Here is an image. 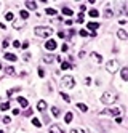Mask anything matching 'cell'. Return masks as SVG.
<instances>
[{
    "instance_id": "cell-9",
    "label": "cell",
    "mask_w": 128,
    "mask_h": 133,
    "mask_svg": "<svg viewBox=\"0 0 128 133\" xmlns=\"http://www.w3.org/2000/svg\"><path fill=\"white\" fill-rule=\"evenodd\" d=\"M26 6L29 10H35L37 8V2H34V0H26Z\"/></svg>"
},
{
    "instance_id": "cell-44",
    "label": "cell",
    "mask_w": 128,
    "mask_h": 133,
    "mask_svg": "<svg viewBox=\"0 0 128 133\" xmlns=\"http://www.w3.org/2000/svg\"><path fill=\"white\" fill-rule=\"evenodd\" d=\"M0 69H3V66H2V63H0Z\"/></svg>"
},
{
    "instance_id": "cell-22",
    "label": "cell",
    "mask_w": 128,
    "mask_h": 133,
    "mask_svg": "<svg viewBox=\"0 0 128 133\" xmlns=\"http://www.w3.org/2000/svg\"><path fill=\"white\" fill-rule=\"evenodd\" d=\"M5 72L8 75H13L15 74V67H13V66H8V67H5Z\"/></svg>"
},
{
    "instance_id": "cell-26",
    "label": "cell",
    "mask_w": 128,
    "mask_h": 133,
    "mask_svg": "<svg viewBox=\"0 0 128 133\" xmlns=\"http://www.w3.org/2000/svg\"><path fill=\"white\" fill-rule=\"evenodd\" d=\"M88 15H90L91 18H98V16H99V11H98V10H90Z\"/></svg>"
},
{
    "instance_id": "cell-21",
    "label": "cell",
    "mask_w": 128,
    "mask_h": 133,
    "mask_svg": "<svg viewBox=\"0 0 128 133\" xmlns=\"http://www.w3.org/2000/svg\"><path fill=\"white\" fill-rule=\"evenodd\" d=\"M5 19L6 21H15V15H13L11 11H8V13L5 15Z\"/></svg>"
},
{
    "instance_id": "cell-8",
    "label": "cell",
    "mask_w": 128,
    "mask_h": 133,
    "mask_svg": "<svg viewBox=\"0 0 128 133\" xmlns=\"http://www.w3.org/2000/svg\"><path fill=\"white\" fill-rule=\"evenodd\" d=\"M117 35H118V39H120V40H127V39H128V34L123 31V29H118V31H117Z\"/></svg>"
},
{
    "instance_id": "cell-25",
    "label": "cell",
    "mask_w": 128,
    "mask_h": 133,
    "mask_svg": "<svg viewBox=\"0 0 128 133\" xmlns=\"http://www.w3.org/2000/svg\"><path fill=\"white\" fill-rule=\"evenodd\" d=\"M32 125H34V127H42V122H40V120H38V119H32Z\"/></svg>"
},
{
    "instance_id": "cell-2",
    "label": "cell",
    "mask_w": 128,
    "mask_h": 133,
    "mask_svg": "<svg viewBox=\"0 0 128 133\" xmlns=\"http://www.w3.org/2000/svg\"><path fill=\"white\" fill-rule=\"evenodd\" d=\"M61 87H63L64 90H70V88H74L75 87V80L72 75H64L63 79H61Z\"/></svg>"
},
{
    "instance_id": "cell-34",
    "label": "cell",
    "mask_w": 128,
    "mask_h": 133,
    "mask_svg": "<svg viewBox=\"0 0 128 133\" xmlns=\"http://www.w3.org/2000/svg\"><path fill=\"white\" fill-rule=\"evenodd\" d=\"M2 120H3V123H10V122H11V117H8V116H5V117L2 119Z\"/></svg>"
},
{
    "instance_id": "cell-19",
    "label": "cell",
    "mask_w": 128,
    "mask_h": 133,
    "mask_svg": "<svg viewBox=\"0 0 128 133\" xmlns=\"http://www.w3.org/2000/svg\"><path fill=\"white\" fill-rule=\"evenodd\" d=\"M77 107H79L82 112H86V111H88V106H86V104H83V103H77Z\"/></svg>"
},
{
    "instance_id": "cell-35",
    "label": "cell",
    "mask_w": 128,
    "mask_h": 133,
    "mask_svg": "<svg viewBox=\"0 0 128 133\" xmlns=\"http://www.w3.org/2000/svg\"><path fill=\"white\" fill-rule=\"evenodd\" d=\"M22 59H24V61H29V59H31V55H29V53H24V55H22Z\"/></svg>"
},
{
    "instance_id": "cell-14",
    "label": "cell",
    "mask_w": 128,
    "mask_h": 133,
    "mask_svg": "<svg viewBox=\"0 0 128 133\" xmlns=\"http://www.w3.org/2000/svg\"><path fill=\"white\" fill-rule=\"evenodd\" d=\"M86 27H88L90 31H93V32H95L96 29L99 27V24H98V22H88V24H86Z\"/></svg>"
},
{
    "instance_id": "cell-17",
    "label": "cell",
    "mask_w": 128,
    "mask_h": 133,
    "mask_svg": "<svg viewBox=\"0 0 128 133\" xmlns=\"http://www.w3.org/2000/svg\"><path fill=\"white\" fill-rule=\"evenodd\" d=\"M43 61H45V63H53L54 56L53 55H45V56H43Z\"/></svg>"
},
{
    "instance_id": "cell-7",
    "label": "cell",
    "mask_w": 128,
    "mask_h": 133,
    "mask_svg": "<svg viewBox=\"0 0 128 133\" xmlns=\"http://www.w3.org/2000/svg\"><path fill=\"white\" fill-rule=\"evenodd\" d=\"M48 132H50V133H64V132H63V128L59 127V125H56V123H54V125H50Z\"/></svg>"
},
{
    "instance_id": "cell-41",
    "label": "cell",
    "mask_w": 128,
    "mask_h": 133,
    "mask_svg": "<svg viewBox=\"0 0 128 133\" xmlns=\"http://www.w3.org/2000/svg\"><path fill=\"white\" fill-rule=\"evenodd\" d=\"M21 47H22V48H24V50H26V48H27V47H29V42H24V43H22V45H21Z\"/></svg>"
},
{
    "instance_id": "cell-37",
    "label": "cell",
    "mask_w": 128,
    "mask_h": 133,
    "mask_svg": "<svg viewBox=\"0 0 128 133\" xmlns=\"http://www.w3.org/2000/svg\"><path fill=\"white\" fill-rule=\"evenodd\" d=\"M13 47H16V48H18V47H21V43L18 42V40H15V42H13Z\"/></svg>"
},
{
    "instance_id": "cell-11",
    "label": "cell",
    "mask_w": 128,
    "mask_h": 133,
    "mask_svg": "<svg viewBox=\"0 0 128 133\" xmlns=\"http://www.w3.org/2000/svg\"><path fill=\"white\" fill-rule=\"evenodd\" d=\"M37 109H38V111H45V109H47V101L40 100V101L37 103Z\"/></svg>"
},
{
    "instance_id": "cell-23",
    "label": "cell",
    "mask_w": 128,
    "mask_h": 133,
    "mask_svg": "<svg viewBox=\"0 0 128 133\" xmlns=\"http://www.w3.org/2000/svg\"><path fill=\"white\" fill-rule=\"evenodd\" d=\"M10 109V103H2L0 104V111H8Z\"/></svg>"
},
{
    "instance_id": "cell-18",
    "label": "cell",
    "mask_w": 128,
    "mask_h": 133,
    "mask_svg": "<svg viewBox=\"0 0 128 133\" xmlns=\"http://www.w3.org/2000/svg\"><path fill=\"white\" fill-rule=\"evenodd\" d=\"M72 119H74L72 112H67V114L64 116V120H66V123H70V122H72Z\"/></svg>"
},
{
    "instance_id": "cell-32",
    "label": "cell",
    "mask_w": 128,
    "mask_h": 133,
    "mask_svg": "<svg viewBox=\"0 0 128 133\" xmlns=\"http://www.w3.org/2000/svg\"><path fill=\"white\" fill-rule=\"evenodd\" d=\"M79 34L82 35V37H88V31H85V29H82V31H80Z\"/></svg>"
},
{
    "instance_id": "cell-45",
    "label": "cell",
    "mask_w": 128,
    "mask_h": 133,
    "mask_svg": "<svg viewBox=\"0 0 128 133\" xmlns=\"http://www.w3.org/2000/svg\"><path fill=\"white\" fill-rule=\"evenodd\" d=\"M0 133H5V132H3V130H0Z\"/></svg>"
},
{
    "instance_id": "cell-42",
    "label": "cell",
    "mask_w": 128,
    "mask_h": 133,
    "mask_svg": "<svg viewBox=\"0 0 128 133\" xmlns=\"http://www.w3.org/2000/svg\"><path fill=\"white\" fill-rule=\"evenodd\" d=\"M13 91H15V90H8V91H6V95L11 98V96H13Z\"/></svg>"
},
{
    "instance_id": "cell-1",
    "label": "cell",
    "mask_w": 128,
    "mask_h": 133,
    "mask_svg": "<svg viewBox=\"0 0 128 133\" xmlns=\"http://www.w3.org/2000/svg\"><path fill=\"white\" fill-rule=\"evenodd\" d=\"M34 32H35V35H38V37H50L51 34H53V29L51 27H48V26H38L34 29Z\"/></svg>"
},
{
    "instance_id": "cell-3",
    "label": "cell",
    "mask_w": 128,
    "mask_h": 133,
    "mask_svg": "<svg viewBox=\"0 0 128 133\" xmlns=\"http://www.w3.org/2000/svg\"><path fill=\"white\" fill-rule=\"evenodd\" d=\"M115 100H117V95H115L114 91H106V93H102V96H101V101L104 103V104H112V103H115Z\"/></svg>"
},
{
    "instance_id": "cell-13",
    "label": "cell",
    "mask_w": 128,
    "mask_h": 133,
    "mask_svg": "<svg viewBox=\"0 0 128 133\" xmlns=\"http://www.w3.org/2000/svg\"><path fill=\"white\" fill-rule=\"evenodd\" d=\"M18 103H19L22 107H27V106H29V101H27L26 98H22V96H19V98H18Z\"/></svg>"
},
{
    "instance_id": "cell-15",
    "label": "cell",
    "mask_w": 128,
    "mask_h": 133,
    "mask_svg": "<svg viewBox=\"0 0 128 133\" xmlns=\"http://www.w3.org/2000/svg\"><path fill=\"white\" fill-rule=\"evenodd\" d=\"M5 59H8V61H13V63H15L16 59V55H13V53H5Z\"/></svg>"
},
{
    "instance_id": "cell-31",
    "label": "cell",
    "mask_w": 128,
    "mask_h": 133,
    "mask_svg": "<svg viewBox=\"0 0 128 133\" xmlns=\"http://www.w3.org/2000/svg\"><path fill=\"white\" fill-rule=\"evenodd\" d=\"M112 16H114V13H112L111 10H106V11H104V18H112Z\"/></svg>"
},
{
    "instance_id": "cell-29",
    "label": "cell",
    "mask_w": 128,
    "mask_h": 133,
    "mask_svg": "<svg viewBox=\"0 0 128 133\" xmlns=\"http://www.w3.org/2000/svg\"><path fill=\"white\" fill-rule=\"evenodd\" d=\"M61 98H63V100H64V101H66V103H69V101H70L69 95H66V93H64V91H63V93H61Z\"/></svg>"
},
{
    "instance_id": "cell-43",
    "label": "cell",
    "mask_w": 128,
    "mask_h": 133,
    "mask_svg": "<svg viewBox=\"0 0 128 133\" xmlns=\"http://www.w3.org/2000/svg\"><path fill=\"white\" fill-rule=\"evenodd\" d=\"M115 122H117V123H122V117H115Z\"/></svg>"
},
{
    "instance_id": "cell-12",
    "label": "cell",
    "mask_w": 128,
    "mask_h": 133,
    "mask_svg": "<svg viewBox=\"0 0 128 133\" xmlns=\"http://www.w3.org/2000/svg\"><path fill=\"white\" fill-rule=\"evenodd\" d=\"M61 69H63V71H67V69H74V66H72L70 63H66V61H63V63H61Z\"/></svg>"
},
{
    "instance_id": "cell-16",
    "label": "cell",
    "mask_w": 128,
    "mask_h": 133,
    "mask_svg": "<svg viewBox=\"0 0 128 133\" xmlns=\"http://www.w3.org/2000/svg\"><path fill=\"white\" fill-rule=\"evenodd\" d=\"M122 80H128V67H122Z\"/></svg>"
},
{
    "instance_id": "cell-33",
    "label": "cell",
    "mask_w": 128,
    "mask_h": 133,
    "mask_svg": "<svg viewBox=\"0 0 128 133\" xmlns=\"http://www.w3.org/2000/svg\"><path fill=\"white\" fill-rule=\"evenodd\" d=\"M83 19H85V18H83V13H80V15L77 16V22H83Z\"/></svg>"
},
{
    "instance_id": "cell-27",
    "label": "cell",
    "mask_w": 128,
    "mask_h": 133,
    "mask_svg": "<svg viewBox=\"0 0 128 133\" xmlns=\"http://www.w3.org/2000/svg\"><path fill=\"white\" fill-rule=\"evenodd\" d=\"M51 112H53V116H54V117H59V109H58L56 106L51 107Z\"/></svg>"
},
{
    "instance_id": "cell-24",
    "label": "cell",
    "mask_w": 128,
    "mask_h": 133,
    "mask_svg": "<svg viewBox=\"0 0 128 133\" xmlns=\"http://www.w3.org/2000/svg\"><path fill=\"white\" fill-rule=\"evenodd\" d=\"M45 13H47V15H50V16H54V15H56V10H54V8H47V10H45Z\"/></svg>"
},
{
    "instance_id": "cell-28",
    "label": "cell",
    "mask_w": 128,
    "mask_h": 133,
    "mask_svg": "<svg viewBox=\"0 0 128 133\" xmlns=\"http://www.w3.org/2000/svg\"><path fill=\"white\" fill-rule=\"evenodd\" d=\"M21 18H22V19H27V18H29V11H27V10H22V11H21Z\"/></svg>"
},
{
    "instance_id": "cell-20",
    "label": "cell",
    "mask_w": 128,
    "mask_h": 133,
    "mask_svg": "<svg viewBox=\"0 0 128 133\" xmlns=\"http://www.w3.org/2000/svg\"><path fill=\"white\" fill-rule=\"evenodd\" d=\"M63 15H66V16H72V15H74V11L70 10V8H66V6H63Z\"/></svg>"
},
{
    "instance_id": "cell-30",
    "label": "cell",
    "mask_w": 128,
    "mask_h": 133,
    "mask_svg": "<svg viewBox=\"0 0 128 133\" xmlns=\"http://www.w3.org/2000/svg\"><path fill=\"white\" fill-rule=\"evenodd\" d=\"M70 133H85V130H83V128H72Z\"/></svg>"
},
{
    "instance_id": "cell-6",
    "label": "cell",
    "mask_w": 128,
    "mask_h": 133,
    "mask_svg": "<svg viewBox=\"0 0 128 133\" xmlns=\"http://www.w3.org/2000/svg\"><path fill=\"white\" fill-rule=\"evenodd\" d=\"M56 47H58V43L54 42L53 39H51V40H47V42H45V48H47V50H50V51L56 50Z\"/></svg>"
},
{
    "instance_id": "cell-38",
    "label": "cell",
    "mask_w": 128,
    "mask_h": 133,
    "mask_svg": "<svg viewBox=\"0 0 128 133\" xmlns=\"http://www.w3.org/2000/svg\"><path fill=\"white\" fill-rule=\"evenodd\" d=\"M8 45H10V42H8V40H5V42L2 43V47H3V48H6V47H8Z\"/></svg>"
},
{
    "instance_id": "cell-10",
    "label": "cell",
    "mask_w": 128,
    "mask_h": 133,
    "mask_svg": "<svg viewBox=\"0 0 128 133\" xmlns=\"http://www.w3.org/2000/svg\"><path fill=\"white\" fill-rule=\"evenodd\" d=\"M90 56H91V58H93V59H95L96 63H102V56H101V55H98V53H96V51H93V53H90Z\"/></svg>"
},
{
    "instance_id": "cell-36",
    "label": "cell",
    "mask_w": 128,
    "mask_h": 133,
    "mask_svg": "<svg viewBox=\"0 0 128 133\" xmlns=\"http://www.w3.org/2000/svg\"><path fill=\"white\" fill-rule=\"evenodd\" d=\"M67 48H69V47H67L66 43H63V45H61V50H63V51H67Z\"/></svg>"
},
{
    "instance_id": "cell-40",
    "label": "cell",
    "mask_w": 128,
    "mask_h": 133,
    "mask_svg": "<svg viewBox=\"0 0 128 133\" xmlns=\"http://www.w3.org/2000/svg\"><path fill=\"white\" fill-rule=\"evenodd\" d=\"M85 83H86V85H90V83H91V79H90V77H86V79H85Z\"/></svg>"
},
{
    "instance_id": "cell-5",
    "label": "cell",
    "mask_w": 128,
    "mask_h": 133,
    "mask_svg": "<svg viewBox=\"0 0 128 133\" xmlns=\"http://www.w3.org/2000/svg\"><path fill=\"white\" fill-rule=\"evenodd\" d=\"M101 114H112V116H117V117H120L122 109H120V107H111V109H104Z\"/></svg>"
},
{
    "instance_id": "cell-39",
    "label": "cell",
    "mask_w": 128,
    "mask_h": 133,
    "mask_svg": "<svg viewBox=\"0 0 128 133\" xmlns=\"http://www.w3.org/2000/svg\"><path fill=\"white\" fill-rule=\"evenodd\" d=\"M38 75H40V77H43V75H45V71H43V69H38Z\"/></svg>"
},
{
    "instance_id": "cell-4",
    "label": "cell",
    "mask_w": 128,
    "mask_h": 133,
    "mask_svg": "<svg viewBox=\"0 0 128 133\" xmlns=\"http://www.w3.org/2000/svg\"><path fill=\"white\" fill-rule=\"evenodd\" d=\"M106 71H107V72H111V74H115V72L118 71V61L111 59V61L106 64Z\"/></svg>"
}]
</instances>
